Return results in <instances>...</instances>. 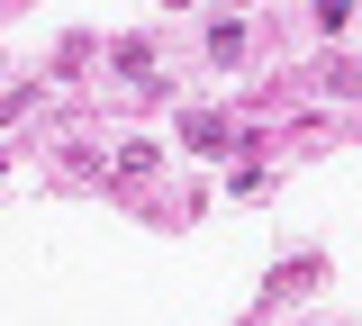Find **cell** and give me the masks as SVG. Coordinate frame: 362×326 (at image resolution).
Masks as SVG:
<instances>
[{
    "label": "cell",
    "mask_w": 362,
    "mask_h": 326,
    "mask_svg": "<svg viewBox=\"0 0 362 326\" xmlns=\"http://www.w3.org/2000/svg\"><path fill=\"white\" fill-rule=\"evenodd\" d=\"M109 64H118V73H127V91H145V100L163 91V54L145 46V37H127V46H109Z\"/></svg>",
    "instance_id": "1"
},
{
    "label": "cell",
    "mask_w": 362,
    "mask_h": 326,
    "mask_svg": "<svg viewBox=\"0 0 362 326\" xmlns=\"http://www.w3.org/2000/svg\"><path fill=\"white\" fill-rule=\"evenodd\" d=\"M154 163H163V145H118V163H109V182H154Z\"/></svg>",
    "instance_id": "2"
},
{
    "label": "cell",
    "mask_w": 362,
    "mask_h": 326,
    "mask_svg": "<svg viewBox=\"0 0 362 326\" xmlns=\"http://www.w3.org/2000/svg\"><path fill=\"white\" fill-rule=\"evenodd\" d=\"M226 136H235V127H226L218 109H190V118H181V145H199V154H218Z\"/></svg>",
    "instance_id": "3"
}]
</instances>
